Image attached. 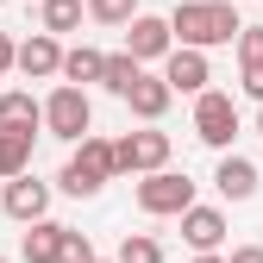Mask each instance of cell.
Returning a JSON list of instances; mask_svg holds the SVG:
<instances>
[{
  "label": "cell",
  "instance_id": "cell-1",
  "mask_svg": "<svg viewBox=\"0 0 263 263\" xmlns=\"http://www.w3.org/2000/svg\"><path fill=\"white\" fill-rule=\"evenodd\" d=\"M238 7L232 0H176V13H170V38L182 50H219V44H232L238 38Z\"/></svg>",
  "mask_w": 263,
  "mask_h": 263
},
{
  "label": "cell",
  "instance_id": "cell-2",
  "mask_svg": "<svg viewBox=\"0 0 263 263\" xmlns=\"http://www.w3.org/2000/svg\"><path fill=\"white\" fill-rule=\"evenodd\" d=\"M113 176H119V163H113V138H94V132H88V138L69 151V163H63L57 188L76 194V201H88V194H101Z\"/></svg>",
  "mask_w": 263,
  "mask_h": 263
},
{
  "label": "cell",
  "instance_id": "cell-3",
  "mask_svg": "<svg viewBox=\"0 0 263 263\" xmlns=\"http://www.w3.org/2000/svg\"><path fill=\"white\" fill-rule=\"evenodd\" d=\"M113 163H119V176H157V170H170V132H125V138L113 144Z\"/></svg>",
  "mask_w": 263,
  "mask_h": 263
},
{
  "label": "cell",
  "instance_id": "cell-4",
  "mask_svg": "<svg viewBox=\"0 0 263 263\" xmlns=\"http://www.w3.org/2000/svg\"><path fill=\"white\" fill-rule=\"evenodd\" d=\"M44 132L63 144H82L88 132H94V107H88V94L82 88H57L50 101H44Z\"/></svg>",
  "mask_w": 263,
  "mask_h": 263
},
{
  "label": "cell",
  "instance_id": "cell-5",
  "mask_svg": "<svg viewBox=\"0 0 263 263\" xmlns=\"http://www.w3.org/2000/svg\"><path fill=\"white\" fill-rule=\"evenodd\" d=\"M194 138L213 144V151H232V138H238V107H232V94H219V88L194 94Z\"/></svg>",
  "mask_w": 263,
  "mask_h": 263
},
{
  "label": "cell",
  "instance_id": "cell-6",
  "mask_svg": "<svg viewBox=\"0 0 263 263\" xmlns=\"http://www.w3.org/2000/svg\"><path fill=\"white\" fill-rule=\"evenodd\" d=\"M138 207L151 219H170V213H188L194 207V182L182 170H157V176H138Z\"/></svg>",
  "mask_w": 263,
  "mask_h": 263
},
{
  "label": "cell",
  "instance_id": "cell-7",
  "mask_svg": "<svg viewBox=\"0 0 263 263\" xmlns=\"http://www.w3.org/2000/svg\"><path fill=\"white\" fill-rule=\"evenodd\" d=\"M0 213L7 219H19V226H38V219H50V182H38V176H13L7 188H0Z\"/></svg>",
  "mask_w": 263,
  "mask_h": 263
},
{
  "label": "cell",
  "instance_id": "cell-8",
  "mask_svg": "<svg viewBox=\"0 0 263 263\" xmlns=\"http://www.w3.org/2000/svg\"><path fill=\"white\" fill-rule=\"evenodd\" d=\"M170 50H176V38H170V19H157V13H138V19L125 25V57L138 63V69H144V63H163Z\"/></svg>",
  "mask_w": 263,
  "mask_h": 263
},
{
  "label": "cell",
  "instance_id": "cell-9",
  "mask_svg": "<svg viewBox=\"0 0 263 263\" xmlns=\"http://www.w3.org/2000/svg\"><path fill=\"white\" fill-rule=\"evenodd\" d=\"M207 82H213V69H207V50H170L163 57V88L170 94H207Z\"/></svg>",
  "mask_w": 263,
  "mask_h": 263
},
{
  "label": "cell",
  "instance_id": "cell-10",
  "mask_svg": "<svg viewBox=\"0 0 263 263\" xmlns=\"http://www.w3.org/2000/svg\"><path fill=\"white\" fill-rule=\"evenodd\" d=\"M13 69H19V76H31V82H50V76L63 69V44H57V38H44V31H31V38L13 50Z\"/></svg>",
  "mask_w": 263,
  "mask_h": 263
},
{
  "label": "cell",
  "instance_id": "cell-11",
  "mask_svg": "<svg viewBox=\"0 0 263 263\" xmlns=\"http://www.w3.org/2000/svg\"><path fill=\"white\" fill-rule=\"evenodd\" d=\"M182 238L194 245V257L219 251V238H226V213H219V207H201V201H194V207L182 213Z\"/></svg>",
  "mask_w": 263,
  "mask_h": 263
},
{
  "label": "cell",
  "instance_id": "cell-12",
  "mask_svg": "<svg viewBox=\"0 0 263 263\" xmlns=\"http://www.w3.org/2000/svg\"><path fill=\"white\" fill-rule=\"evenodd\" d=\"M257 182H263V176H257V163H251V157H232V151H226V157H219V170H213V188L226 194V201H251Z\"/></svg>",
  "mask_w": 263,
  "mask_h": 263
},
{
  "label": "cell",
  "instance_id": "cell-13",
  "mask_svg": "<svg viewBox=\"0 0 263 263\" xmlns=\"http://www.w3.org/2000/svg\"><path fill=\"white\" fill-rule=\"evenodd\" d=\"M38 125H44V101H31L25 88L0 94V132H31V138H38Z\"/></svg>",
  "mask_w": 263,
  "mask_h": 263
},
{
  "label": "cell",
  "instance_id": "cell-14",
  "mask_svg": "<svg viewBox=\"0 0 263 263\" xmlns=\"http://www.w3.org/2000/svg\"><path fill=\"white\" fill-rule=\"evenodd\" d=\"M170 101H176V94H170V88H163V76H138V82H132V88H125V107H132V113H138L144 125H157L163 113H170Z\"/></svg>",
  "mask_w": 263,
  "mask_h": 263
},
{
  "label": "cell",
  "instance_id": "cell-15",
  "mask_svg": "<svg viewBox=\"0 0 263 263\" xmlns=\"http://www.w3.org/2000/svg\"><path fill=\"white\" fill-rule=\"evenodd\" d=\"M57 238H63V226H57V219L25 226V232H19V263H57Z\"/></svg>",
  "mask_w": 263,
  "mask_h": 263
},
{
  "label": "cell",
  "instance_id": "cell-16",
  "mask_svg": "<svg viewBox=\"0 0 263 263\" xmlns=\"http://www.w3.org/2000/svg\"><path fill=\"white\" fill-rule=\"evenodd\" d=\"M101 63L107 50H94V44H76V50H63V88H82V82H101Z\"/></svg>",
  "mask_w": 263,
  "mask_h": 263
},
{
  "label": "cell",
  "instance_id": "cell-17",
  "mask_svg": "<svg viewBox=\"0 0 263 263\" xmlns=\"http://www.w3.org/2000/svg\"><path fill=\"white\" fill-rule=\"evenodd\" d=\"M82 0H38V31L44 38H63V31H76L82 25Z\"/></svg>",
  "mask_w": 263,
  "mask_h": 263
},
{
  "label": "cell",
  "instance_id": "cell-18",
  "mask_svg": "<svg viewBox=\"0 0 263 263\" xmlns=\"http://www.w3.org/2000/svg\"><path fill=\"white\" fill-rule=\"evenodd\" d=\"M31 170V132H0V182Z\"/></svg>",
  "mask_w": 263,
  "mask_h": 263
},
{
  "label": "cell",
  "instance_id": "cell-19",
  "mask_svg": "<svg viewBox=\"0 0 263 263\" xmlns=\"http://www.w3.org/2000/svg\"><path fill=\"white\" fill-rule=\"evenodd\" d=\"M138 76H144V69H138V63H132L125 50H113V57L101 63V88H107V94H119V101H125V88L138 82Z\"/></svg>",
  "mask_w": 263,
  "mask_h": 263
},
{
  "label": "cell",
  "instance_id": "cell-20",
  "mask_svg": "<svg viewBox=\"0 0 263 263\" xmlns=\"http://www.w3.org/2000/svg\"><path fill=\"white\" fill-rule=\"evenodd\" d=\"M113 263H163V245L151 238V232H125L119 238V257Z\"/></svg>",
  "mask_w": 263,
  "mask_h": 263
},
{
  "label": "cell",
  "instance_id": "cell-21",
  "mask_svg": "<svg viewBox=\"0 0 263 263\" xmlns=\"http://www.w3.org/2000/svg\"><path fill=\"white\" fill-rule=\"evenodd\" d=\"M88 19H101V25H132L138 19V0H82Z\"/></svg>",
  "mask_w": 263,
  "mask_h": 263
},
{
  "label": "cell",
  "instance_id": "cell-22",
  "mask_svg": "<svg viewBox=\"0 0 263 263\" xmlns=\"http://www.w3.org/2000/svg\"><path fill=\"white\" fill-rule=\"evenodd\" d=\"M57 263H94L88 232H69V226H63V238H57Z\"/></svg>",
  "mask_w": 263,
  "mask_h": 263
},
{
  "label": "cell",
  "instance_id": "cell-23",
  "mask_svg": "<svg viewBox=\"0 0 263 263\" xmlns=\"http://www.w3.org/2000/svg\"><path fill=\"white\" fill-rule=\"evenodd\" d=\"M238 63H245V69H251V63H263V25H238Z\"/></svg>",
  "mask_w": 263,
  "mask_h": 263
},
{
  "label": "cell",
  "instance_id": "cell-24",
  "mask_svg": "<svg viewBox=\"0 0 263 263\" xmlns=\"http://www.w3.org/2000/svg\"><path fill=\"white\" fill-rule=\"evenodd\" d=\"M245 94H251V101H263V63H251V69H245Z\"/></svg>",
  "mask_w": 263,
  "mask_h": 263
},
{
  "label": "cell",
  "instance_id": "cell-25",
  "mask_svg": "<svg viewBox=\"0 0 263 263\" xmlns=\"http://www.w3.org/2000/svg\"><path fill=\"white\" fill-rule=\"evenodd\" d=\"M226 263H263V245H238V251L226 257Z\"/></svg>",
  "mask_w": 263,
  "mask_h": 263
},
{
  "label": "cell",
  "instance_id": "cell-26",
  "mask_svg": "<svg viewBox=\"0 0 263 263\" xmlns=\"http://www.w3.org/2000/svg\"><path fill=\"white\" fill-rule=\"evenodd\" d=\"M13 50H19V44L7 38V31H0V76H7V69H13Z\"/></svg>",
  "mask_w": 263,
  "mask_h": 263
},
{
  "label": "cell",
  "instance_id": "cell-27",
  "mask_svg": "<svg viewBox=\"0 0 263 263\" xmlns=\"http://www.w3.org/2000/svg\"><path fill=\"white\" fill-rule=\"evenodd\" d=\"M194 263H226V257H219V251H207V257H194Z\"/></svg>",
  "mask_w": 263,
  "mask_h": 263
},
{
  "label": "cell",
  "instance_id": "cell-28",
  "mask_svg": "<svg viewBox=\"0 0 263 263\" xmlns=\"http://www.w3.org/2000/svg\"><path fill=\"white\" fill-rule=\"evenodd\" d=\"M257 138H263V113H257Z\"/></svg>",
  "mask_w": 263,
  "mask_h": 263
},
{
  "label": "cell",
  "instance_id": "cell-29",
  "mask_svg": "<svg viewBox=\"0 0 263 263\" xmlns=\"http://www.w3.org/2000/svg\"><path fill=\"white\" fill-rule=\"evenodd\" d=\"M0 7H7V0H0Z\"/></svg>",
  "mask_w": 263,
  "mask_h": 263
},
{
  "label": "cell",
  "instance_id": "cell-30",
  "mask_svg": "<svg viewBox=\"0 0 263 263\" xmlns=\"http://www.w3.org/2000/svg\"><path fill=\"white\" fill-rule=\"evenodd\" d=\"M94 263H101V257H94Z\"/></svg>",
  "mask_w": 263,
  "mask_h": 263
},
{
  "label": "cell",
  "instance_id": "cell-31",
  "mask_svg": "<svg viewBox=\"0 0 263 263\" xmlns=\"http://www.w3.org/2000/svg\"><path fill=\"white\" fill-rule=\"evenodd\" d=\"M0 263H7V257H0Z\"/></svg>",
  "mask_w": 263,
  "mask_h": 263
}]
</instances>
